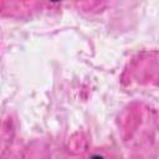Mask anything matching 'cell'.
<instances>
[{
    "instance_id": "obj_1",
    "label": "cell",
    "mask_w": 159,
    "mask_h": 159,
    "mask_svg": "<svg viewBox=\"0 0 159 159\" xmlns=\"http://www.w3.org/2000/svg\"><path fill=\"white\" fill-rule=\"evenodd\" d=\"M91 159H104V158H103L102 155H93Z\"/></svg>"
}]
</instances>
